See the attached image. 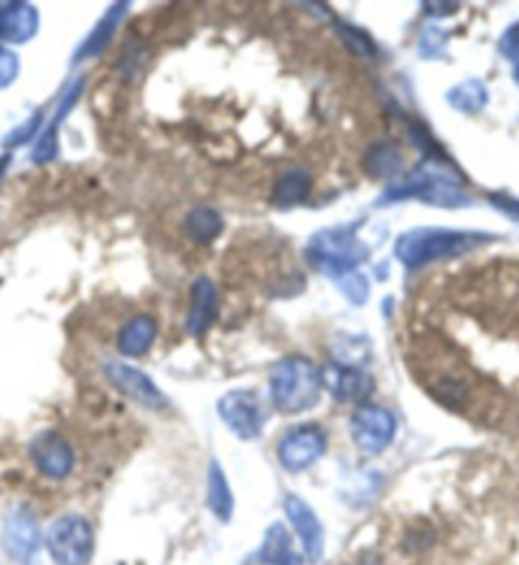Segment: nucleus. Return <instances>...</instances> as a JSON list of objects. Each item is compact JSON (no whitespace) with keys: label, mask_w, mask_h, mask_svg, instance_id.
Returning a JSON list of instances; mask_svg holds the SVG:
<instances>
[{"label":"nucleus","mask_w":519,"mask_h":565,"mask_svg":"<svg viewBox=\"0 0 519 565\" xmlns=\"http://www.w3.org/2000/svg\"><path fill=\"white\" fill-rule=\"evenodd\" d=\"M273 403L283 413H304L314 408L321 393V375L304 356H290L280 362L271 377Z\"/></svg>","instance_id":"obj_1"},{"label":"nucleus","mask_w":519,"mask_h":565,"mask_svg":"<svg viewBox=\"0 0 519 565\" xmlns=\"http://www.w3.org/2000/svg\"><path fill=\"white\" fill-rule=\"evenodd\" d=\"M46 547L56 565H89L95 555V533L85 518H59L46 535Z\"/></svg>","instance_id":"obj_2"},{"label":"nucleus","mask_w":519,"mask_h":565,"mask_svg":"<svg viewBox=\"0 0 519 565\" xmlns=\"http://www.w3.org/2000/svg\"><path fill=\"white\" fill-rule=\"evenodd\" d=\"M398 430L395 415L377 405H362L351 415V438L364 454H382L392 444Z\"/></svg>","instance_id":"obj_3"},{"label":"nucleus","mask_w":519,"mask_h":565,"mask_svg":"<svg viewBox=\"0 0 519 565\" xmlns=\"http://www.w3.org/2000/svg\"><path fill=\"white\" fill-rule=\"evenodd\" d=\"M326 451V434L318 426H298L280 440L278 459L288 471L298 473L321 459Z\"/></svg>","instance_id":"obj_4"},{"label":"nucleus","mask_w":519,"mask_h":565,"mask_svg":"<svg viewBox=\"0 0 519 565\" xmlns=\"http://www.w3.org/2000/svg\"><path fill=\"white\" fill-rule=\"evenodd\" d=\"M216 411H220L224 426H227L234 436L253 440L263 434V408H260L257 397L253 393H247V390H237V393L224 395L220 405H216Z\"/></svg>","instance_id":"obj_5"},{"label":"nucleus","mask_w":519,"mask_h":565,"mask_svg":"<svg viewBox=\"0 0 519 565\" xmlns=\"http://www.w3.org/2000/svg\"><path fill=\"white\" fill-rule=\"evenodd\" d=\"M107 380H110L123 395H128L130 401L144 405V408L163 411L166 405H169L166 395L148 380V375L128 367V364H120V362L107 364Z\"/></svg>","instance_id":"obj_6"},{"label":"nucleus","mask_w":519,"mask_h":565,"mask_svg":"<svg viewBox=\"0 0 519 565\" xmlns=\"http://www.w3.org/2000/svg\"><path fill=\"white\" fill-rule=\"evenodd\" d=\"M31 459L36 463V469L49 479H64L74 467V451L66 444L64 436L59 434H41L31 444Z\"/></svg>","instance_id":"obj_7"},{"label":"nucleus","mask_w":519,"mask_h":565,"mask_svg":"<svg viewBox=\"0 0 519 565\" xmlns=\"http://www.w3.org/2000/svg\"><path fill=\"white\" fill-rule=\"evenodd\" d=\"M286 514L293 522V530L300 537V545H304L306 558L311 563H318L324 555V525L321 520L316 518V512L306 504L300 497H286Z\"/></svg>","instance_id":"obj_8"},{"label":"nucleus","mask_w":519,"mask_h":565,"mask_svg":"<svg viewBox=\"0 0 519 565\" xmlns=\"http://www.w3.org/2000/svg\"><path fill=\"white\" fill-rule=\"evenodd\" d=\"M318 375H321V385L329 390L339 403H364L374 390V382L367 377L364 372L351 367L326 364Z\"/></svg>","instance_id":"obj_9"},{"label":"nucleus","mask_w":519,"mask_h":565,"mask_svg":"<svg viewBox=\"0 0 519 565\" xmlns=\"http://www.w3.org/2000/svg\"><path fill=\"white\" fill-rule=\"evenodd\" d=\"M3 543L13 561L29 565L39 551V525L29 510H15L6 522Z\"/></svg>","instance_id":"obj_10"},{"label":"nucleus","mask_w":519,"mask_h":565,"mask_svg":"<svg viewBox=\"0 0 519 565\" xmlns=\"http://www.w3.org/2000/svg\"><path fill=\"white\" fill-rule=\"evenodd\" d=\"M216 316V294L214 286L209 280H197L194 298H191V311H189V329L191 334H204L212 327Z\"/></svg>","instance_id":"obj_11"},{"label":"nucleus","mask_w":519,"mask_h":565,"mask_svg":"<svg viewBox=\"0 0 519 565\" xmlns=\"http://www.w3.org/2000/svg\"><path fill=\"white\" fill-rule=\"evenodd\" d=\"M153 339H156V321L150 319V316H136V319L123 327L117 347H120L123 354L140 356L148 352L150 344H153Z\"/></svg>","instance_id":"obj_12"},{"label":"nucleus","mask_w":519,"mask_h":565,"mask_svg":"<svg viewBox=\"0 0 519 565\" xmlns=\"http://www.w3.org/2000/svg\"><path fill=\"white\" fill-rule=\"evenodd\" d=\"M260 561L265 565H300V555L293 551V543L286 527L273 525L267 530L263 547H260Z\"/></svg>","instance_id":"obj_13"},{"label":"nucleus","mask_w":519,"mask_h":565,"mask_svg":"<svg viewBox=\"0 0 519 565\" xmlns=\"http://www.w3.org/2000/svg\"><path fill=\"white\" fill-rule=\"evenodd\" d=\"M36 29V13L29 6H8L0 13V36L8 41H27Z\"/></svg>","instance_id":"obj_14"},{"label":"nucleus","mask_w":519,"mask_h":565,"mask_svg":"<svg viewBox=\"0 0 519 565\" xmlns=\"http://www.w3.org/2000/svg\"><path fill=\"white\" fill-rule=\"evenodd\" d=\"M209 507H212V512L222 522H227L232 518V510H234L232 492H230L227 479H224V471L220 469V463H212V467H209Z\"/></svg>","instance_id":"obj_15"},{"label":"nucleus","mask_w":519,"mask_h":565,"mask_svg":"<svg viewBox=\"0 0 519 565\" xmlns=\"http://www.w3.org/2000/svg\"><path fill=\"white\" fill-rule=\"evenodd\" d=\"M187 227L197 239L209 243V239H214L216 232L222 230V220L216 217V212H212V210H197L189 214Z\"/></svg>","instance_id":"obj_16"},{"label":"nucleus","mask_w":519,"mask_h":565,"mask_svg":"<svg viewBox=\"0 0 519 565\" xmlns=\"http://www.w3.org/2000/svg\"><path fill=\"white\" fill-rule=\"evenodd\" d=\"M308 179L306 173H288V177L280 179V186L275 191V196H278V204L288 206V204H296L300 202L308 194Z\"/></svg>","instance_id":"obj_17"},{"label":"nucleus","mask_w":519,"mask_h":565,"mask_svg":"<svg viewBox=\"0 0 519 565\" xmlns=\"http://www.w3.org/2000/svg\"><path fill=\"white\" fill-rule=\"evenodd\" d=\"M15 70H19L15 56L11 52H0V87H6L15 77Z\"/></svg>","instance_id":"obj_18"}]
</instances>
